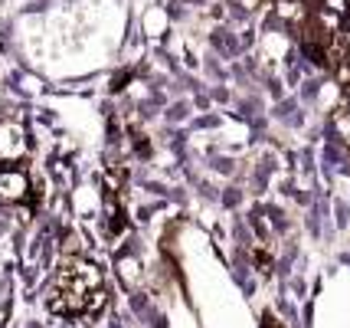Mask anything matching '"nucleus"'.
<instances>
[{
  "label": "nucleus",
  "mask_w": 350,
  "mask_h": 328,
  "mask_svg": "<svg viewBox=\"0 0 350 328\" xmlns=\"http://www.w3.org/2000/svg\"><path fill=\"white\" fill-rule=\"evenodd\" d=\"M46 305L53 315L66 318H82L95 315L105 305V276L102 269L82 256H66L56 269V276L49 282V296Z\"/></svg>",
  "instance_id": "obj_1"
},
{
  "label": "nucleus",
  "mask_w": 350,
  "mask_h": 328,
  "mask_svg": "<svg viewBox=\"0 0 350 328\" xmlns=\"http://www.w3.org/2000/svg\"><path fill=\"white\" fill-rule=\"evenodd\" d=\"M27 174L16 171V168H10V171L0 174V197L3 201H23L27 197Z\"/></svg>",
  "instance_id": "obj_2"
},
{
  "label": "nucleus",
  "mask_w": 350,
  "mask_h": 328,
  "mask_svg": "<svg viewBox=\"0 0 350 328\" xmlns=\"http://www.w3.org/2000/svg\"><path fill=\"white\" fill-rule=\"evenodd\" d=\"M23 155V131L16 125H0V157H20Z\"/></svg>",
  "instance_id": "obj_3"
}]
</instances>
